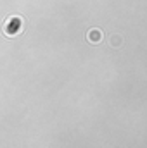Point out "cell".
Masks as SVG:
<instances>
[{
  "label": "cell",
  "mask_w": 147,
  "mask_h": 148,
  "mask_svg": "<svg viewBox=\"0 0 147 148\" xmlns=\"http://www.w3.org/2000/svg\"><path fill=\"white\" fill-rule=\"evenodd\" d=\"M109 43L112 47H119L121 43H123V38L119 36V35H111L109 36Z\"/></svg>",
  "instance_id": "7a4b0ae2"
},
{
  "label": "cell",
  "mask_w": 147,
  "mask_h": 148,
  "mask_svg": "<svg viewBox=\"0 0 147 148\" xmlns=\"http://www.w3.org/2000/svg\"><path fill=\"white\" fill-rule=\"evenodd\" d=\"M102 38H104V35H102V31H101L99 28H94V29H90V31L87 33V40H88L90 43H94V45L101 43Z\"/></svg>",
  "instance_id": "6da1fadb"
}]
</instances>
